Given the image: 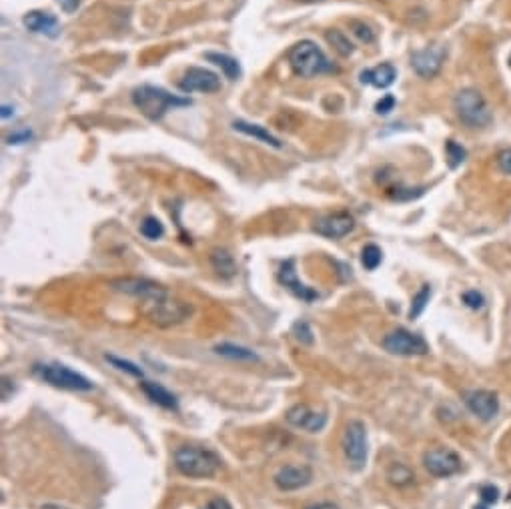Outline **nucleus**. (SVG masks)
I'll list each match as a JSON object with an SVG mask.
<instances>
[{
  "mask_svg": "<svg viewBox=\"0 0 511 509\" xmlns=\"http://www.w3.org/2000/svg\"><path fill=\"white\" fill-rule=\"evenodd\" d=\"M141 389L145 391V395L149 397L152 403L161 405V407L171 409V411H177V409H179V401H177V397H175L171 391H166L163 385L152 383V381H143V383H141Z\"/></svg>",
  "mask_w": 511,
  "mask_h": 509,
  "instance_id": "aec40b11",
  "label": "nucleus"
},
{
  "mask_svg": "<svg viewBox=\"0 0 511 509\" xmlns=\"http://www.w3.org/2000/svg\"><path fill=\"white\" fill-rule=\"evenodd\" d=\"M105 359L113 365V367H117L119 371H124V373L133 375V377H138V379H143V369L141 367H136L135 363H131V361H124L117 357V355H105Z\"/></svg>",
  "mask_w": 511,
  "mask_h": 509,
  "instance_id": "7c9ffc66",
  "label": "nucleus"
},
{
  "mask_svg": "<svg viewBox=\"0 0 511 509\" xmlns=\"http://www.w3.org/2000/svg\"><path fill=\"white\" fill-rule=\"evenodd\" d=\"M508 62H510V66H511V55H510V59H508Z\"/></svg>",
  "mask_w": 511,
  "mask_h": 509,
  "instance_id": "de8ad7c7",
  "label": "nucleus"
},
{
  "mask_svg": "<svg viewBox=\"0 0 511 509\" xmlns=\"http://www.w3.org/2000/svg\"><path fill=\"white\" fill-rule=\"evenodd\" d=\"M299 2H305V4H309V2H317V0H299Z\"/></svg>",
  "mask_w": 511,
  "mask_h": 509,
  "instance_id": "a18cd8bd",
  "label": "nucleus"
},
{
  "mask_svg": "<svg viewBox=\"0 0 511 509\" xmlns=\"http://www.w3.org/2000/svg\"><path fill=\"white\" fill-rule=\"evenodd\" d=\"M341 445H343V453H345L347 464L351 469L359 471L367 464V427L361 423V421H349L343 431V439H341Z\"/></svg>",
  "mask_w": 511,
  "mask_h": 509,
  "instance_id": "0eeeda50",
  "label": "nucleus"
},
{
  "mask_svg": "<svg viewBox=\"0 0 511 509\" xmlns=\"http://www.w3.org/2000/svg\"><path fill=\"white\" fill-rule=\"evenodd\" d=\"M205 59L210 60L213 64H217L229 80H237L240 76V64L239 60L229 57V55H219V52H207Z\"/></svg>",
  "mask_w": 511,
  "mask_h": 509,
  "instance_id": "5701e85b",
  "label": "nucleus"
},
{
  "mask_svg": "<svg viewBox=\"0 0 511 509\" xmlns=\"http://www.w3.org/2000/svg\"><path fill=\"white\" fill-rule=\"evenodd\" d=\"M279 281L285 285L287 289H289L297 299L305 301V303H311V301H315L317 297H319L313 289H309L307 285H303L299 279H297V271H295V261H293V259H289V261H285V263L281 265Z\"/></svg>",
  "mask_w": 511,
  "mask_h": 509,
  "instance_id": "f3484780",
  "label": "nucleus"
},
{
  "mask_svg": "<svg viewBox=\"0 0 511 509\" xmlns=\"http://www.w3.org/2000/svg\"><path fill=\"white\" fill-rule=\"evenodd\" d=\"M309 509H339L337 506H333V503H319V506H313V508Z\"/></svg>",
  "mask_w": 511,
  "mask_h": 509,
  "instance_id": "37998d69",
  "label": "nucleus"
},
{
  "mask_svg": "<svg viewBox=\"0 0 511 509\" xmlns=\"http://www.w3.org/2000/svg\"><path fill=\"white\" fill-rule=\"evenodd\" d=\"M210 265L217 275H221L223 279H231L237 275V263L233 259V254L225 251V249H215L210 253Z\"/></svg>",
  "mask_w": 511,
  "mask_h": 509,
  "instance_id": "412c9836",
  "label": "nucleus"
},
{
  "mask_svg": "<svg viewBox=\"0 0 511 509\" xmlns=\"http://www.w3.org/2000/svg\"><path fill=\"white\" fill-rule=\"evenodd\" d=\"M431 299V287L429 285H423L419 289V293L413 297L411 301V309H409V319H417L421 313H423V309L427 307V303Z\"/></svg>",
  "mask_w": 511,
  "mask_h": 509,
  "instance_id": "cd10ccee",
  "label": "nucleus"
},
{
  "mask_svg": "<svg viewBox=\"0 0 511 509\" xmlns=\"http://www.w3.org/2000/svg\"><path fill=\"white\" fill-rule=\"evenodd\" d=\"M141 235L149 241L161 239V237L165 235V227H163V223H161L157 217H147V219L141 223Z\"/></svg>",
  "mask_w": 511,
  "mask_h": 509,
  "instance_id": "bb28decb",
  "label": "nucleus"
},
{
  "mask_svg": "<svg viewBox=\"0 0 511 509\" xmlns=\"http://www.w3.org/2000/svg\"><path fill=\"white\" fill-rule=\"evenodd\" d=\"M113 289L120 291V293H127V295H133L143 301L159 299L166 295L165 287H161L159 283H152L149 279H136V277H127V279H117L113 281Z\"/></svg>",
  "mask_w": 511,
  "mask_h": 509,
  "instance_id": "4468645a",
  "label": "nucleus"
},
{
  "mask_svg": "<svg viewBox=\"0 0 511 509\" xmlns=\"http://www.w3.org/2000/svg\"><path fill=\"white\" fill-rule=\"evenodd\" d=\"M463 303H466L467 307H471V309H481L485 299H483V295L477 293V291H467V293H463Z\"/></svg>",
  "mask_w": 511,
  "mask_h": 509,
  "instance_id": "c9c22d12",
  "label": "nucleus"
},
{
  "mask_svg": "<svg viewBox=\"0 0 511 509\" xmlns=\"http://www.w3.org/2000/svg\"><path fill=\"white\" fill-rule=\"evenodd\" d=\"M383 261V253L377 245H367L363 251H361V263L367 271H375Z\"/></svg>",
  "mask_w": 511,
  "mask_h": 509,
  "instance_id": "c85d7f7f",
  "label": "nucleus"
},
{
  "mask_svg": "<svg viewBox=\"0 0 511 509\" xmlns=\"http://www.w3.org/2000/svg\"><path fill=\"white\" fill-rule=\"evenodd\" d=\"M496 163H497V169H499L501 173L511 175V149L501 150V152L497 155Z\"/></svg>",
  "mask_w": 511,
  "mask_h": 509,
  "instance_id": "f704fd0d",
  "label": "nucleus"
},
{
  "mask_svg": "<svg viewBox=\"0 0 511 509\" xmlns=\"http://www.w3.org/2000/svg\"><path fill=\"white\" fill-rule=\"evenodd\" d=\"M293 333H295V337L299 339L301 343L307 345L313 343V333H311V327H309L305 321H297V323L293 325Z\"/></svg>",
  "mask_w": 511,
  "mask_h": 509,
  "instance_id": "473e14b6",
  "label": "nucleus"
},
{
  "mask_svg": "<svg viewBox=\"0 0 511 509\" xmlns=\"http://www.w3.org/2000/svg\"><path fill=\"white\" fill-rule=\"evenodd\" d=\"M24 27L30 30V32H36V34H45V36H59L60 32V24L59 20L55 18L52 15L48 13H41V10H32L29 15L22 18Z\"/></svg>",
  "mask_w": 511,
  "mask_h": 509,
  "instance_id": "a211bd4d",
  "label": "nucleus"
},
{
  "mask_svg": "<svg viewBox=\"0 0 511 509\" xmlns=\"http://www.w3.org/2000/svg\"><path fill=\"white\" fill-rule=\"evenodd\" d=\"M453 108H455L457 119L469 129H483L494 119L487 101L483 99L480 90L475 89L459 90L453 99Z\"/></svg>",
  "mask_w": 511,
  "mask_h": 509,
  "instance_id": "20e7f679",
  "label": "nucleus"
},
{
  "mask_svg": "<svg viewBox=\"0 0 511 509\" xmlns=\"http://www.w3.org/2000/svg\"><path fill=\"white\" fill-rule=\"evenodd\" d=\"M41 509H69V508H62V506H57V503H45Z\"/></svg>",
  "mask_w": 511,
  "mask_h": 509,
  "instance_id": "c03bdc74",
  "label": "nucleus"
},
{
  "mask_svg": "<svg viewBox=\"0 0 511 509\" xmlns=\"http://www.w3.org/2000/svg\"><path fill=\"white\" fill-rule=\"evenodd\" d=\"M179 89L182 92H189V94L191 92H217L221 89V78L209 69L191 66V69H187V73L180 78Z\"/></svg>",
  "mask_w": 511,
  "mask_h": 509,
  "instance_id": "f8f14e48",
  "label": "nucleus"
},
{
  "mask_svg": "<svg viewBox=\"0 0 511 509\" xmlns=\"http://www.w3.org/2000/svg\"><path fill=\"white\" fill-rule=\"evenodd\" d=\"M30 138V133L29 131H22V133H15V135H10V145H22V143H29Z\"/></svg>",
  "mask_w": 511,
  "mask_h": 509,
  "instance_id": "a19ab883",
  "label": "nucleus"
},
{
  "mask_svg": "<svg viewBox=\"0 0 511 509\" xmlns=\"http://www.w3.org/2000/svg\"><path fill=\"white\" fill-rule=\"evenodd\" d=\"M201 509H233V506L226 501L225 497H215V499H210L205 508H201Z\"/></svg>",
  "mask_w": 511,
  "mask_h": 509,
  "instance_id": "58836bf2",
  "label": "nucleus"
},
{
  "mask_svg": "<svg viewBox=\"0 0 511 509\" xmlns=\"http://www.w3.org/2000/svg\"><path fill=\"white\" fill-rule=\"evenodd\" d=\"M387 480L393 485H397V487H403V485H409L415 478H413L409 467H405L403 464H393L389 467V471H387Z\"/></svg>",
  "mask_w": 511,
  "mask_h": 509,
  "instance_id": "a878e982",
  "label": "nucleus"
},
{
  "mask_svg": "<svg viewBox=\"0 0 511 509\" xmlns=\"http://www.w3.org/2000/svg\"><path fill=\"white\" fill-rule=\"evenodd\" d=\"M325 38H327V43H329L341 57H349V55H353V50H355V46L351 45V41L347 38L341 30L337 29L327 30V32H325Z\"/></svg>",
  "mask_w": 511,
  "mask_h": 509,
  "instance_id": "393cba45",
  "label": "nucleus"
},
{
  "mask_svg": "<svg viewBox=\"0 0 511 509\" xmlns=\"http://www.w3.org/2000/svg\"><path fill=\"white\" fill-rule=\"evenodd\" d=\"M313 480V471L309 465H285L275 473V485L281 492H297L301 487L309 485Z\"/></svg>",
  "mask_w": 511,
  "mask_h": 509,
  "instance_id": "dca6fc26",
  "label": "nucleus"
},
{
  "mask_svg": "<svg viewBox=\"0 0 511 509\" xmlns=\"http://www.w3.org/2000/svg\"><path fill=\"white\" fill-rule=\"evenodd\" d=\"M233 129H235V131H239V133H243V135H249V136H253V138H259L261 143L271 145V147H275V149H281L279 138H275V136L271 135L269 131H265V127L251 124V122H245V120H235V122H233Z\"/></svg>",
  "mask_w": 511,
  "mask_h": 509,
  "instance_id": "4be33fe9",
  "label": "nucleus"
},
{
  "mask_svg": "<svg viewBox=\"0 0 511 509\" xmlns=\"http://www.w3.org/2000/svg\"><path fill=\"white\" fill-rule=\"evenodd\" d=\"M473 509H487V508H485V506H475Z\"/></svg>",
  "mask_w": 511,
  "mask_h": 509,
  "instance_id": "49530a36",
  "label": "nucleus"
},
{
  "mask_svg": "<svg viewBox=\"0 0 511 509\" xmlns=\"http://www.w3.org/2000/svg\"><path fill=\"white\" fill-rule=\"evenodd\" d=\"M287 423L303 429V431H309V433H319L325 429L327 425V415L323 411H315L311 409L309 405L299 403L293 405L289 411H287Z\"/></svg>",
  "mask_w": 511,
  "mask_h": 509,
  "instance_id": "9b49d317",
  "label": "nucleus"
},
{
  "mask_svg": "<svg viewBox=\"0 0 511 509\" xmlns=\"http://www.w3.org/2000/svg\"><path fill=\"white\" fill-rule=\"evenodd\" d=\"M480 494L481 499H483L485 503H496L497 499H499V489L494 487V485H481Z\"/></svg>",
  "mask_w": 511,
  "mask_h": 509,
  "instance_id": "4c0bfd02",
  "label": "nucleus"
},
{
  "mask_svg": "<svg viewBox=\"0 0 511 509\" xmlns=\"http://www.w3.org/2000/svg\"><path fill=\"white\" fill-rule=\"evenodd\" d=\"M32 375L38 377L48 385L64 391H90L92 381L85 375L76 373L71 367L60 365V363H36L32 367Z\"/></svg>",
  "mask_w": 511,
  "mask_h": 509,
  "instance_id": "423d86ee",
  "label": "nucleus"
},
{
  "mask_svg": "<svg viewBox=\"0 0 511 509\" xmlns=\"http://www.w3.org/2000/svg\"><path fill=\"white\" fill-rule=\"evenodd\" d=\"M355 229V221L347 213H333L327 217H321L313 227L317 235L325 239H343Z\"/></svg>",
  "mask_w": 511,
  "mask_h": 509,
  "instance_id": "2eb2a0df",
  "label": "nucleus"
},
{
  "mask_svg": "<svg viewBox=\"0 0 511 509\" xmlns=\"http://www.w3.org/2000/svg\"><path fill=\"white\" fill-rule=\"evenodd\" d=\"M10 115H15V108H10V106H2V119H8Z\"/></svg>",
  "mask_w": 511,
  "mask_h": 509,
  "instance_id": "79ce46f5",
  "label": "nucleus"
},
{
  "mask_svg": "<svg viewBox=\"0 0 511 509\" xmlns=\"http://www.w3.org/2000/svg\"><path fill=\"white\" fill-rule=\"evenodd\" d=\"M193 313V307L187 301L175 299L168 293L159 299L145 301V315L159 327H173L187 321Z\"/></svg>",
  "mask_w": 511,
  "mask_h": 509,
  "instance_id": "39448f33",
  "label": "nucleus"
},
{
  "mask_svg": "<svg viewBox=\"0 0 511 509\" xmlns=\"http://www.w3.org/2000/svg\"><path fill=\"white\" fill-rule=\"evenodd\" d=\"M215 353L217 355H223L226 359L233 361H259L257 353H253L251 349L247 347H240V345H233V343H221L215 347Z\"/></svg>",
  "mask_w": 511,
  "mask_h": 509,
  "instance_id": "b1692460",
  "label": "nucleus"
},
{
  "mask_svg": "<svg viewBox=\"0 0 511 509\" xmlns=\"http://www.w3.org/2000/svg\"><path fill=\"white\" fill-rule=\"evenodd\" d=\"M393 108H395V96L393 94H385L375 105L377 115H389Z\"/></svg>",
  "mask_w": 511,
  "mask_h": 509,
  "instance_id": "e433bc0d",
  "label": "nucleus"
},
{
  "mask_svg": "<svg viewBox=\"0 0 511 509\" xmlns=\"http://www.w3.org/2000/svg\"><path fill=\"white\" fill-rule=\"evenodd\" d=\"M445 55H447V50L441 45L429 46V48H423V50H415L411 55V66L421 78H433V76L439 75L441 64L445 60Z\"/></svg>",
  "mask_w": 511,
  "mask_h": 509,
  "instance_id": "ddd939ff",
  "label": "nucleus"
},
{
  "mask_svg": "<svg viewBox=\"0 0 511 509\" xmlns=\"http://www.w3.org/2000/svg\"><path fill=\"white\" fill-rule=\"evenodd\" d=\"M423 465L433 478H451L461 469V459L455 451L447 450V447H437L423 455Z\"/></svg>",
  "mask_w": 511,
  "mask_h": 509,
  "instance_id": "1a4fd4ad",
  "label": "nucleus"
},
{
  "mask_svg": "<svg viewBox=\"0 0 511 509\" xmlns=\"http://www.w3.org/2000/svg\"><path fill=\"white\" fill-rule=\"evenodd\" d=\"M59 2V6L64 10V13H75L76 8H78V4H80V0H57Z\"/></svg>",
  "mask_w": 511,
  "mask_h": 509,
  "instance_id": "ea45409f",
  "label": "nucleus"
},
{
  "mask_svg": "<svg viewBox=\"0 0 511 509\" xmlns=\"http://www.w3.org/2000/svg\"><path fill=\"white\" fill-rule=\"evenodd\" d=\"M175 465L182 475L195 478V480H207L219 471V457L209 450H201L195 445H180L175 451Z\"/></svg>",
  "mask_w": 511,
  "mask_h": 509,
  "instance_id": "7ed1b4c3",
  "label": "nucleus"
},
{
  "mask_svg": "<svg viewBox=\"0 0 511 509\" xmlns=\"http://www.w3.org/2000/svg\"><path fill=\"white\" fill-rule=\"evenodd\" d=\"M351 29H353V34H355V36H359L361 43H373V41H375L373 30L369 29L367 24L359 22V20H353V22H351Z\"/></svg>",
  "mask_w": 511,
  "mask_h": 509,
  "instance_id": "2f4dec72",
  "label": "nucleus"
},
{
  "mask_svg": "<svg viewBox=\"0 0 511 509\" xmlns=\"http://www.w3.org/2000/svg\"><path fill=\"white\" fill-rule=\"evenodd\" d=\"M383 349L389 351L391 355H403V357H413V355H427L429 345L427 341L407 329H395L383 339Z\"/></svg>",
  "mask_w": 511,
  "mask_h": 509,
  "instance_id": "6e6552de",
  "label": "nucleus"
},
{
  "mask_svg": "<svg viewBox=\"0 0 511 509\" xmlns=\"http://www.w3.org/2000/svg\"><path fill=\"white\" fill-rule=\"evenodd\" d=\"M445 155H447V163H449L451 169H457L467 157L466 149L461 145H457L455 141H451V138L445 143Z\"/></svg>",
  "mask_w": 511,
  "mask_h": 509,
  "instance_id": "c756f323",
  "label": "nucleus"
},
{
  "mask_svg": "<svg viewBox=\"0 0 511 509\" xmlns=\"http://www.w3.org/2000/svg\"><path fill=\"white\" fill-rule=\"evenodd\" d=\"M287 59H289L291 69L295 71V75L303 76V78H313L317 75L335 71V66L325 57V52L313 41H301L295 46H291Z\"/></svg>",
  "mask_w": 511,
  "mask_h": 509,
  "instance_id": "f03ea898",
  "label": "nucleus"
},
{
  "mask_svg": "<svg viewBox=\"0 0 511 509\" xmlns=\"http://www.w3.org/2000/svg\"><path fill=\"white\" fill-rule=\"evenodd\" d=\"M359 78L363 85H371V87H375V89H389L391 85L395 83V78H397V71H395L393 64L383 62V64H379L375 69H367V71H363L359 75Z\"/></svg>",
  "mask_w": 511,
  "mask_h": 509,
  "instance_id": "6ab92c4d",
  "label": "nucleus"
},
{
  "mask_svg": "<svg viewBox=\"0 0 511 509\" xmlns=\"http://www.w3.org/2000/svg\"><path fill=\"white\" fill-rule=\"evenodd\" d=\"M461 397L466 401L467 409L481 421H491L499 411V399L494 391L469 389L463 391Z\"/></svg>",
  "mask_w": 511,
  "mask_h": 509,
  "instance_id": "9d476101",
  "label": "nucleus"
},
{
  "mask_svg": "<svg viewBox=\"0 0 511 509\" xmlns=\"http://www.w3.org/2000/svg\"><path fill=\"white\" fill-rule=\"evenodd\" d=\"M391 191H395V193H391L393 199H397V201H409V199H417V196L423 195V187L421 189H391Z\"/></svg>",
  "mask_w": 511,
  "mask_h": 509,
  "instance_id": "72a5a7b5",
  "label": "nucleus"
},
{
  "mask_svg": "<svg viewBox=\"0 0 511 509\" xmlns=\"http://www.w3.org/2000/svg\"><path fill=\"white\" fill-rule=\"evenodd\" d=\"M133 105L152 122L161 120L165 117L168 108L175 106H189V99H180L177 94H171L165 89L152 87V85H143L133 90Z\"/></svg>",
  "mask_w": 511,
  "mask_h": 509,
  "instance_id": "f257e3e1",
  "label": "nucleus"
}]
</instances>
